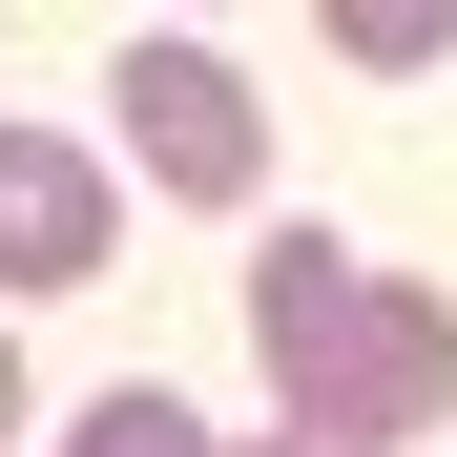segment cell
<instances>
[{"instance_id":"2","label":"cell","mask_w":457,"mask_h":457,"mask_svg":"<svg viewBox=\"0 0 457 457\" xmlns=\"http://www.w3.org/2000/svg\"><path fill=\"white\" fill-rule=\"evenodd\" d=\"M125 167L187 187V208H250L270 187V104L228 84V42H125Z\"/></svg>"},{"instance_id":"3","label":"cell","mask_w":457,"mask_h":457,"mask_svg":"<svg viewBox=\"0 0 457 457\" xmlns=\"http://www.w3.org/2000/svg\"><path fill=\"white\" fill-rule=\"evenodd\" d=\"M125 250V187H104V145H62V125H0V291H84Z\"/></svg>"},{"instance_id":"7","label":"cell","mask_w":457,"mask_h":457,"mask_svg":"<svg viewBox=\"0 0 457 457\" xmlns=\"http://www.w3.org/2000/svg\"><path fill=\"white\" fill-rule=\"evenodd\" d=\"M0 436H21V353H0Z\"/></svg>"},{"instance_id":"6","label":"cell","mask_w":457,"mask_h":457,"mask_svg":"<svg viewBox=\"0 0 457 457\" xmlns=\"http://www.w3.org/2000/svg\"><path fill=\"white\" fill-rule=\"evenodd\" d=\"M228 457H374V436H312V416H270V436H228Z\"/></svg>"},{"instance_id":"1","label":"cell","mask_w":457,"mask_h":457,"mask_svg":"<svg viewBox=\"0 0 457 457\" xmlns=\"http://www.w3.org/2000/svg\"><path fill=\"white\" fill-rule=\"evenodd\" d=\"M250 353H270V416L374 436V457L457 416V291L374 270L353 228H270V250H250Z\"/></svg>"},{"instance_id":"4","label":"cell","mask_w":457,"mask_h":457,"mask_svg":"<svg viewBox=\"0 0 457 457\" xmlns=\"http://www.w3.org/2000/svg\"><path fill=\"white\" fill-rule=\"evenodd\" d=\"M333 62H374V84H416V62H457V0H312Z\"/></svg>"},{"instance_id":"5","label":"cell","mask_w":457,"mask_h":457,"mask_svg":"<svg viewBox=\"0 0 457 457\" xmlns=\"http://www.w3.org/2000/svg\"><path fill=\"white\" fill-rule=\"evenodd\" d=\"M62 457H228L187 395H145V374H125V395H84V436H62Z\"/></svg>"}]
</instances>
